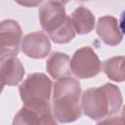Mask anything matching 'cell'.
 I'll use <instances>...</instances> for the list:
<instances>
[{"mask_svg":"<svg viewBox=\"0 0 125 125\" xmlns=\"http://www.w3.org/2000/svg\"><path fill=\"white\" fill-rule=\"evenodd\" d=\"M104 73L113 81L121 82L124 80V57H113L106 60L103 65Z\"/></svg>","mask_w":125,"mask_h":125,"instance_id":"cell-13","label":"cell"},{"mask_svg":"<svg viewBox=\"0 0 125 125\" xmlns=\"http://www.w3.org/2000/svg\"><path fill=\"white\" fill-rule=\"evenodd\" d=\"M97 125H124L123 117L122 116H115V117H108L105 118L100 122H98Z\"/></svg>","mask_w":125,"mask_h":125,"instance_id":"cell-15","label":"cell"},{"mask_svg":"<svg viewBox=\"0 0 125 125\" xmlns=\"http://www.w3.org/2000/svg\"><path fill=\"white\" fill-rule=\"evenodd\" d=\"M24 75V67L17 58H10L0 64V80L4 85L15 86L19 84Z\"/></svg>","mask_w":125,"mask_h":125,"instance_id":"cell-10","label":"cell"},{"mask_svg":"<svg viewBox=\"0 0 125 125\" xmlns=\"http://www.w3.org/2000/svg\"><path fill=\"white\" fill-rule=\"evenodd\" d=\"M96 30L98 35L106 45L116 46L122 41V30L119 27L117 20L112 16H104L100 18Z\"/></svg>","mask_w":125,"mask_h":125,"instance_id":"cell-9","label":"cell"},{"mask_svg":"<svg viewBox=\"0 0 125 125\" xmlns=\"http://www.w3.org/2000/svg\"><path fill=\"white\" fill-rule=\"evenodd\" d=\"M75 36V30L70 20V17H67L64 22L56 30L49 33V37L53 42L58 44H64L71 41Z\"/></svg>","mask_w":125,"mask_h":125,"instance_id":"cell-14","label":"cell"},{"mask_svg":"<svg viewBox=\"0 0 125 125\" xmlns=\"http://www.w3.org/2000/svg\"><path fill=\"white\" fill-rule=\"evenodd\" d=\"M48 73L55 79L67 77L70 75V59L66 54L54 52L52 53L46 63Z\"/></svg>","mask_w":125,"mask_h":125,"instance_id":"cell-11","label":"cell"},{"mask_svg":"<svg viewBox=\"0 0 125 125\" xmlns=\"http://www.w3.org/2000/svg\"><path fill=\"white\" fill-rule=\"evenodd\" d=\"M21 36V28L16 21L4 20L0 22V62L18 55Z\"/></svg>","mask_w":125,"mask_h":125,"instance_id":"cell-5","label":"cell"},{"mask_svg":"<svg viewBox=\"0 0 125 125\" xmlns=\"http://www.w3.org/2000/svg\"><path fill=\"white\" fill-rule=\"evenodd\" d=\"M12 125H57L52 110L37 111L22 106L15 115Z\"/></svg>","mask_w":125,"mask_h":125,"instance_id":"cell-8","label":"cell"},{"mask_svg":"<svg viewBox=\"0 0 125 125\" xmlns=\"http://www.w3.org/2000/svg\"><path fill=\"white\" fill-rule=\"evenodd\" d=\"M52 81L44 73H31L19 87L23 106L37 111L52 110L50 104Z\"/></svg>","mask_w":125,"mask_h":125,"instance_id":"cell-3","label":"cell"},{"mask_svg":"<svg viewBox=\"0 0 125 125\" xmlns=\"http://www.w3.org/2000/svg\"><path fill=\"white\" fill-rule=\"evenodd\" d=\"M22 52L32 59H43L51 50L48 36L42 31H36L25 35L21 42Z\"/></svg>","mask_w":125,"mask_h":125,"instance_id":"cell-7","label":"cell"},{"mask_svg":"<svg viewBox=\"0 0 125 125\" xmlns=\"http://www.w3.org/2000/svg\"><path fill=\"white\" fill-rule=\"evenodd\" d=\"M70 20L72 21L75 32L78 34H86L93 30L95 25V17L90 10L81 6L78 7L71 15Z\"/></svg>","mask_w":125,"mask_h":125,"instance_id":"cell-12","label":"cell"},{"mask_svg":"<svg viewBox=\"0 0 125 125\" xmlns=\"http://www.w3.org/2000/svg\"><path fill=\"white\" fill-rule=\"evenodd\" d=\"M80 95L81 87L77 79L70 76L58 79L54 85L53 112L59 122H73L81 116Z\"/></svg>","mask_w":125,"mask_h":125,"instance_id":"cell-2","label":"cell"},{"mask_svg":"<svg viewBox=\"0 0 125 125\" xmlns=\"http://www.w3.org/2000/svg\"><path fill=\"white\" fill-rule=\"evenodd\" d=\"M122 102L119 88L106 83L101 87L90 88L82 94L81 109L88 117L97 120L118 112Z\"/></svg>","mask_w":125,"mask_h":125,"instance_id":"cell-1","label":"cell"},{"mask_svg":"<svg viewBox=\"0 0 125 125\" xmlns=\"http://www.w3.org/2000/svg\"><path fill=\"white\" fill-rule=\"evenodd\" d=\"M64 6L60 1H47L44 2L39 8L40 23L48 34L59 28L66 20Z\"/></svg>","mask_w":125,"mask_h":125,"instance_id":"cell-6","label":"cell"},{"mask_svg":"<svg viewBox=\"0 0 125 125\" xmlns=\"http://www.w3.org/2000/svg\"><path fill=\"white\" fill-rule=\"evenodd\" d=\"M101 68L102 64L97 54L89 46L78 49L70 61V70L78 78L94 77L100 73Z\"/></svg>","mask_w":125,"mask_h":125,"instance_id":"cell-4","label":"cell"},{"mask_svg":"<svg viewBox=\"0 0 125 125\" xmlns=\"http://www.w3.org/2000/svg\"><path fill=\"white\" fill-rule=\"evenodd\" d=\"M3 88H4V84H3L2 81L0 80V94H1V92L3 91Z\"/></svg>","mask_w":125,"mask_h":125,"instance_id":"cell-16","label":"cell"}]
</instances>
